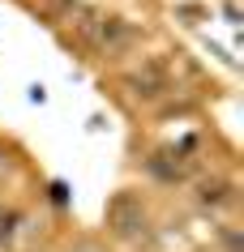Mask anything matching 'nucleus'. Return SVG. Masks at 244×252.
Listing matches in <instances>:
<instances>
[{
    "instance_id": "1",
    "label": "nucleus",
    "mask_w": 244,
    "mask_h": 252,
    "mask_svg": "<svg viewBox=\"0 0 244 252\" xmlns=\"http://www.w3.org/2000/svg\"><path fill=\"white\" fill-rule=\"evenodd\" d=\"M129 86H133L137 98H159V94L167 90V73H163L159 64H146V73H137Z\"/></svg>"
},
{
    "instance_id": "2",
    "label": "nucleus",
    "mask_w": 244,
    "mask_h": 252,
    "mask_svg": "<svg viewBox=\"0 0 244 252\" xmlns=\"http://www.w3.org/2000/svg\"><path fill=\"white\" fill-rule=\"evenodd\" d=\"M202 201H206V205H223V201H231V188L227 184H206L202 188Z\"/></svg>"
}]
</instances>
